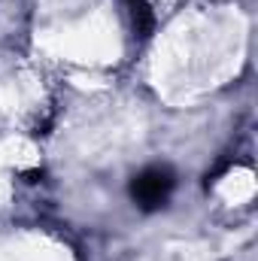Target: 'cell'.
Returning <instances> with one entry per match:
<instances>
[{"mask_svg": "<svg viewBox=\"0 0 258 261\" xmlns=\"http://www.w3.org/2000/svg\"><path fill=\"white\" fill-rule=\"evenodd\" d=\"M170 195H173V173L167 167H146L131 179V200L146 213L167 206Z\"/></svg>", "mask_w": 258, "mask_h": 261, "instance_id": "cell-1", "label": "cell"}, {"mask_svg": "<svg viewBox=\"0 0 258 261\" xmlns=\"http://www.w3.org/2000/svg\"><path fill=\"white\" fill-rule=\"evenodd\" d=\"M128 3H131V15H134V31H137L140 37H149V31H152V24H155L149 3H146V0H128Z\"/></svg>", "mask_w": 258, "mask_h": 261, "instance_id": "cell-2", "label": "cell"}]
</instances>
